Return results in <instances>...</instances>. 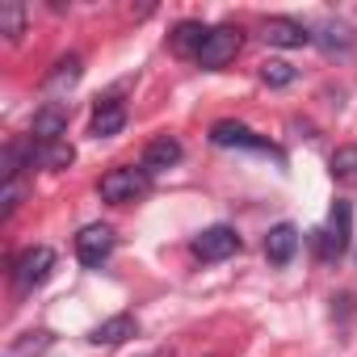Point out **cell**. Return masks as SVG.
Wrapping results in <instances>:
<instances>
[{
	"label": "cell",
	"instance_id": "1",
	"mask_svg": "<svg viewBox=\"0 0 357 357\" xmlns=\"http://www.w3.org/2000/svg\"><path fill=\"white\" fill-rule=\"evenodd\" d=\"M51 269H55V252H51L47 244H34V248H26V252L13 261V286L26 294V290L43 286V282L51 278Z\"/></svg>",
	"mask_w": 357,
	"mask_h": 357
},
{
	"label": "cell",
	"instance_id": "2",
	"mask_svg": "<svg viewBox=\"0 0 357 357\" xmlns=\"http://www.w3.org/2000/svg\"><path fill=\"white\" fill-rule=\"evenodd\" d=\"M147 185H151V176L143 168H109L101 176V198L105 202H135L147 194Z\"/></svg>",
	"mask_w": 357,
	"mask_h": 357
},
{
	"label": "cell",
	"instance_id": "3",
	"mask_svg": "<svg viewBox=\"0 0 357 357\" xmlns=\"http://www.w3.org/2000/svg\"><path fill=\"white\" fill-rule=\"evenodd\" d=\"M236 51H240V30H231V26H215L211 34H206V43H202V51H198V68H227L231 59H236Z\"/></svg>",
	"mask_w": 357,
	"mask_h": 357
},
{
	"label": "cell",
	"instance_id": "4",
	"mask_svg": "<svg viewBox=\"0 0 357 357\" xmlns=\"http://www.w3.org/2000/svg\"><path fill=\"white\" fill-rule=\"evenodd\" d=\"M211 143H215V147H248V151H269V155H278V147H273L269 139H261L257 130H248L244 122H231V118H223V122L211 126Z\"/></svg>",
	"mask_w": 357,
	"mask_h": 357
},
{
	"label": "cell",
	"instance_id": "5",
	"mask_svg": "<svg viewBox=\"0 0 357 357\" xmlns=\"http://www.w3.org/2000/svg\"><path fill=\"white\" fill-rule=\"evenodd\" d=\"M349 227H353V211H349V202H336L328 215V227L319 231V257L324 261H336L349 248Z\"/></svg>",
	"mask_w": 357,
	"mask_h": 357
},
{
	"label": "cell",
	"instance_id": "6",
	"mask_svg": "<svg viewBox=\"0 0 357 357\" xmlns=\"http://www.w3.org/2000/svg\"><path fill=\"white\" fill-rule=\"evenodd\" d=\"M109 252H114V231H109L105 223L80 227V236H76V257H80V265L97 269L101 261H109Z\"/></svg>",
	"mask_w": 357,
	"mask_h": 357
},
{
	"label": "cell",
	"instance_id": "7",
	"mask_svg": "<svg viewBox=\"0 0 357 357\" xmlns=\"http://www.w3.org/2000/svg\"><path fill=\"white\" fill-rule=\"evenodd\" d=\"M240 252V236H236V227H206L198 240H194V257L198 261H227V257H236Z\"/></svg>",
	"mask_w": 357,
	"mask_h": 357
},
{
	"label": "cell",
	"instance_id": "8",
	"mask_svg": "<svg viewBox=\"0 0 357 357\" xmlns=\"http://www.w3.org/2000/svg\"><path fill=\"white\" fill-rule=\"evenodd\" d=\"M261 38L269 47H307V43H315V34L303 22H294V17H269L265 30H261Z\"/></svg>",
	"mask_w": 357,
	"mask_h": 357
},
{
	"label": "cell",
	"instance_id": "9",
	"mask_svg": "<svg viewBox=\"0 0 357 357\" xmlns=\"http://www.w3.org/2000/svg\"><path fill=\"white\" fill-rule=\"evenodd\" d=\"M298 252V227L294 223H278L269 236H265V257L269 265H290Z\"/></svg>",
	"mask_w": 357,
	"mask_h": 357
},
{
	"label": "cell",
	"instance_id": "10",
	"mask_svg": "<svg viewBox=\"0 0 357 357\" xmlns=\"http://www.w3.org/2000/svg\"><path fill=\"white\" fill-rule=\"evenodd\" d=\"M30 135H34V143H59V139H68V114H63L59 105L38 109V114H34Z\"/></svg>",
	"mask_w": 357,
	"mask_h": 357
},
{
	"label": "cell",
	"instance_id": "11",
	"mask_svg": "<svg viewBox=\"0 0 357 357\" xmlns=\"http://www.w3.org/2000/svg\"><path fill=\"white\" fill-rule=\"evenodd\" d=\"M172 164H181V143H176V139H155V143H147L139 168L151 176V172H168Z\"/></svg>",
	"mask_w": 357,
	"mask_h": 357
},
{
	"label": "cell",
	"instance_id": "12",
	"mask_svg": "<svg viewBox=\"0 0 357 357\" xmlns=\"http://www.w3.org/2000/svg\"><path fill=\"white\" fill-rule=\"evenodd\" d=\"M122 126H126V105H122V101H114V97H109V101H101V105L93 109L89 130H93L97 139H109V135H118Z\"/></svg>",
	"mask_w": 357,
	"mask_h": 357
},
{
	"label": "cell",
	"instance_id": "13",
	"mask_svg": "<svg viewBox=\"0 0 357 357\" xmlns=\"http://www.w3.org/2000/svg\"><path fill=\"white\" fill-rule=\"evenodd\" d=\"M135 332H139L135 315H114V319L97 324V328L89 332V340H93V344H122V340H130Z\"/></svg>",
	"mask_w": 357,
	"mask_h": 357
},
{
	"label": "cell",
	"instance_id": "14",
	"mask_svg": "<svg viewBox=\"0 0 357 357\" xmlns=\"http://www.w3.org/2000/svg\"><path fill=\"white\" fill-rule=\"evenodd\" d=\"M206 34H211L206 26H198V22H181V26L172 30V38H168V43H172V51H176V55H190V59H198V51H202Z\"/></svg>",
	"mask_w": 357,
	"mask_h": 357
},
{
	"label": "cell",
	"instance_id": "15",
	"mask_svg": "<svg viewBox=\"0 0 357 357\" xmlns=\"http://www.w3.org/2000/svg\"><path fill=\"white\" fill-rule=\"evenodd\" d=\"M76 80H80V59H76V55L59 59V63L51 68V76H47V97H59V93L76 89Z\"/></svg>",
	"mask_w": 357,
	"mask_h": 357
},
{
	"label": "cell",
	"instance_id": "16",
	"mask_svg": "<svg viewBox=\"0 0 357 357\" xmlns=\"http://www.w3.org/2000/svg\"><path fill=\"white\" fill-rule=\"evenodd\" d=\"M328 168H332V181L357 185V147H353V143H349V147H336L332 160H328Z\"/></svg>",
	"mask_w": 357,
	"mask_h": 357
},
{
	"label": "cell",
	"instance_id": "17",
	"mask_svg": "<svg viewBox=\"0 0 357 357\" xmlns=\"http://www.w3.org/2000/svg\"><path fill=\"white\" fill-rule=\"evenodd\" d=\"M34 160H38L43 168H68V164L76 160V151H72L68 139H59V143H34Z\"/></svg>",
	"mask_w": 357,
	"mask_h": 357
},
{
	"label": "cell",
	"instance_id": "18",
	"mask_svg": "<svg viewBox=\"0 0 357 357\" xmlns=\"http://www.w3.org/2000/svg\"><path fill=\"white\" fill-rule=\"evenodd\" d=\"M0 34L9 43H17L26 34V5L22 0H5V5H0Z\"/></svg>",
	"mask_w": 357,
	"mask_h": 357
},
{
	"label": "cell",
	"instance_id": "19",
	"mask_svg": "<svg viewBox=\"0 0 357 357\" xmlns=\"http://www.w3.org/2000/svg\"><path fill=\"white\" fill-rule=\"evenodd\" d=\"M294 76H298V72H294L286 59H265V63H261V80H265L269 89H286V84H294Z\"/></svg>",
	"mask_w": 357,
	"mask_h": 357
},
{
	"label": "cell",
	"instance_id": "20",
	"mask_svg": "<svg viewBox=\"0 0 357 357\" xmlns=\"http://www.w3.org/2000/svg\"><path fill=\"white\" fill-rule=\"evenodd\" d=\"M319 43H324L328 51H336V47H340V51H349V30H344V26H332V22H328V26H324V38H319Z\"/></svg>",
	"mask_w": 357,
	"mask_h": 357
}]
</instances>
